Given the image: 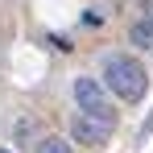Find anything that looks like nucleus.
Returning a JSON list of instances; mask_svg holds the SVG:
<instances>
[{
  "label": "nucleus",
  "mask_w": 153,
  "mask_h": 153,
  "mask_svg": "<svg viewBox=\"0 0 153 153\" xmlns=\"http://www.w3.org/2000/svg\"><path fill=\"white\" fill-rule=\"evenodd\" d=\"M75 103L87 112V116H103V120H116V112H112V103L103 95V83L95 79H75Z\"/></svg>",
  "instance_id": "obj_2"
},
{
  "label": "nucleus",
  "mask_w": 153,
  "mask_h": 153,
  "mask_svg": "<svg viewBox=\"0 0 153 153\" xmlns=\"http://www.w3.org/2000/svg\"><path fill=\"white\" fill-rule=\"evenodd\" d=\"M103 83H108L124 103H141L145 91H149V75H145V66H141L137 58H124V54H116V58L103 62Z\"/></svg>",
  "instance_id": "obj_1"
},
{
  "label": "nucleus",
  "mask_w": 153,
  "mask_h": 153,
  "mask_svg": "<svg viewBox=\"0 0 153 153\" xmlns=\"http://www.w3.org/2000/svg\"><path fill=\"white\" fill-rule=\"evenodd\" d=\"M112 128H116V120L87 116V112H79V116H75V137L83 141V145H103V141L112 137Z\"/></svg>",
  "instance_id": "obj_3"
},
{
  "label": "nucleus",
  "mask_w": 153,
  "mask_h": 153,
  "mask_svg": "<svg viewBox=\"0 0 153 153\" xmlns=\"http://www.w3.org/2000/svg\"><path fill=\"white\" fill-rule=\"evenodd\" d=\"M0 153H8V149H0Z\"/></svg>",
  "instance_id": "obj_6"
},
{
  "label": "nucleus",
  "mask_w": 153,
  "mask_h": 153,
  "mask_svg": "<svg viewBox=\"0 0 153 153\" xmlns=\"http://www.w3.org/2000/svg\"><path fill=\"white\" fill-rule=\"evenodd\" d=\"M37 153H71V145L58 141V137H50V141H42V149H37Z\"/></svg>",
  "instance_id": "obj_5"
},
{
  "label": "nucleus",
  "mask_w": 153,
  "mask_h": 153,
  "mask_svg": "<svg viewBox=\"0 0 153 153\" xmlns=\"http://www.w3.org/2000/svg\"><path fill=\"white\" fill-rule=\"evenodd\" d=\"M128 37H132V46H141V50H153V17H149V21H137V25L128 29Z\"/></svg>",
  "instance_id": "obj_4"
}]
</instances>
